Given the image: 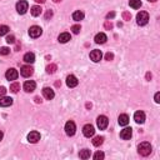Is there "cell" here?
Instances as JSON below:
<instances>
[{
    "label": "cell",
    "instance_id": "obj_6",
    "mask_svg": "<svg viewBox=\"0 0 160 160\" xmlns=\"http://www.w3.org/2000/svg\"><path fill=\"white\" fill-rule=\"evenodd\" d=\"M75 130H77V125H75L74 121L69 120L68 123L65 124V133L68 136H73L75 134Z\"/></svg>",
    "mask_w": 160,
    "mask_h": 160
},
{
    "label": "cell",
    "instance_id": "obj_39",
    "mask_svg": "<svg viewBox=\"0 0 160 160\" xmlns=\"http://www.w3.org/2000/svg\"><path fill=\"white\" fill-rule=\"evenodd\" d=\"M114 16H115V13H109V14L106 15V18L110 19V18H114Z\"/></svg>",
    "mask_w": 160,
    "mask_h": 160
},
{
    "label": "cell",
    "instance_id": "obj_10",
    "mask_svg": "<svg viewBox=\"0 0 160 160\" xmlns=\"http://www.w3.org/2000/svg\"><path fill=\"white\" fill-rule=\"evenodd\" d=\"M40 140V133L39 131H30L28 134V141L31 144H35Z\"/></svg>",
    "mask_w": 160,
    "mask_h": 160
},
{
    "label": "cell",
    "instance_id": "obj_9",
    "mask_svg": "<svg viewBox=\"0 0 160 160\" xmlns=\"http://www.w3.org/2000/svg\"><path fill=\"white\" fill-rule=\"evenodd\" d=\"M24 90L26 91V93H33L35 90V88H36V83L34 81V80H26V81L24 83Z\"/></svg>",
    "mask_w": 160,
    "mask_h": 160
},
{
    "label": "cell",
    "instance_id": "obj_32",
    "mask_svg": "<svg viewBox=\"0 0 160 160\" xmlns=\"http://www.w3.org/2000/svg\"><path fill=\"white\" fill-rule=\"evenodd\" d=\"M80 30H81L80 25H73V26H71V31H73L74 34H79Z\"/></svg>",
    "mask_w": 160,
    "mask_h": 160
},
{
    "label": "cell",
    "instance_id": "obj_19",
    "mask_svg": "<svg viewBox=\"0 0 160 160\" xmlns=\"http://www.w3.org/2000/svg\"><path fill=\"white\" fill-rule=\"evenodd\" d=\"M95 43L96 44H104L105 41L108 40V38H106V35L104 34V33H99V34H96L95 35Z\"/></svg>",
    "mask_w": 160,
    "mask_h": 160
},
{
    "label": "cell",
    "instance_id": "obj_37",
    "mask_svg": "<svg viewBox=\"0 0 160 160\" xmlns=\"http://www.w3.org/2000/svg\"><path fill=\"white\" fill-rule=\"evenodd\" d=\"M51 16H53V11L48 10V13H46V15H45V19H49V18H51Z\"/></svg>",
    "mask_w": 160,
    "mask_h": 160
},
{
    "label": "cell",
    "instance_id": "obj_20",
    "mask_svg": "<svg viewBox=\"0 0 160 160\" xmlns=\"http://www.w3.org/2000/svg\"><path fill=\"white\" fill-rule=\"evenodd\" d=\"M118 123H119V125H121V126H126L129 124V116L126 114L119 115V118H118Z\"/></svg>",
    "mask_w": 160,
    "mask_h": 160
},
{
    "label": "cell",
    "instance_id": "obj_33",
    "mask_svg": "<svg viewBox=\"0 0 160 160\" xmlns=\"http://www.w3.org/2000/svg\"><path fill=\"white\" fill-rule=\"evenodd\" d=\"M6 43H8V44H14V43H15L14 35H8V36H6Z\"/></svg>",
    "mask_w": 160,
    "mask_h": 160
},
{
    "label": "cell",
    "instance_id": "obj_26",
    "mask_svg": "<svg viewBox=\"0 0 160 160\" xmlns=\"http://www.w3.org/2000/svg\"><path fill=\"white\" fill-rule=\"evenodd\" d=\"M104 143V138L103 136H95L93 139V145L94 146H100Z\"/></svg>",
    "mask_w": 160,
    "mask_h": 160
},
{
    "label": "cell",
    "instance_id": "obj_43",
    "mask_svg": "<svg viewBox=\"0 0 160 160\" xmlns=\"http://www.w3.org/2000/svg\"><path fill=\"white\" fill-rule=\"evenodd\" d=\"M148 1H151V3H155V1H157V0H148Z\"/></svg>",
    "mask_w": 160,
    "mask_h": 160
},
{
    "label": "cell",
    "instance_id": "obj_2",
    "mask_svg": "<svg viewBox=\"0 0 160 160\" xmlns=\"http://www.w3.org/2000/svg\"><path fill=\"white\" fill-rule=\"evenodd\" d=\"M148 22H149V14L146 11H140L136 15V23H138V25L144 26V25L148 24Z\"/></svg>",
    "mask_w": 160,
    "mask_h": 160
},
{
    "label": "cell",
    "instance_id": "obj_38",
    "mask_svg": "<svg viewBox=\"0 0 160 160\" xmlns=\"http://www.w3.org/2000/svg\"><path fill=\"white\" fill-rule=\"evenodd\" d=\"M105 28H106V29H111V28H113V24L109 23V22H106V23H105Z\"/></svg>",
    "mask_w": 160,
    "mask_h": 160
},
{
    "label": "cell",
    "instance_id": "obj_5",
    "mask_svg": "<svg viewBox=\"0 0 160 160\" xmlns=\"http://www.w3.org/2000/svg\"><path fill=\"white\" fill-rule=\"evenodd\" d=\"M41 34H43V29L40 26H38V25H34V26H31L29 29V35L33 39H36V38H39Z\"/></svg>",
    "mask_w": 160,
    "mask_h": 160
},
{
    "label": "cell",
    "instance_id": "obj_16",
    "mask_svg": "<svg viewBox=\"0 0 160 160\" xmlns=\"http://www.w3.org/2000/svg\"><path fill=\"white\" fill-rule=\"evenodd\" d=\"M78 79L77 77H74V75H69L68 78H66V85H68L69 88H75L78 85Z\"/></svg>",
    "mask_w": 160,
    "mask_h": 160
},
{
    "label": "cell",
    "instance_id": "obj_18",
    "mask_svg": "<svg viewBox=\"0 0 160 160\" xmlns=\"http://www.w3.org/2000/svg\"><path fill=\"white\" fill-rule=\"evenodd\" d=\"M58 40H59V43L65 44V43H68L69 40H71V36H70L69 33H61V34L59 35V38H58Z\"/></svg>",
    "mask_w": 160,
    "mask_h": 160
},
{
    "label": "cell",
    "instance_id": "obj_8",
    "mask_svg": "<svg viewBox=\"0 0 160 160\" xmlns=\"http://www.w3.org/2000/svg\"><path fill=\"white\" fill-rule=\"evenodd\" d=\"M33 73H34V69H33L30 65H24V66H22V69H20V74H22V77H24V78L31 77Z\"/></svg>",
    "mask_w": 160,
    "mask_h": 160
},
{
    "label": "cell",
    "instance_id": "obj_12",
    "mask_svg": "<svg viewBox=\"0 0 160 160\" xmlns=\"http://www.w3.org/2000/svg\"><path fill=\"white\" fill-rule=\"evenodd\" d=\"M102 58H103V53L100 51V50H93V51L90 53V59L94 63H99L100 60H102Z\"/></svg>",
    "mask_w": 160,
    "mask_h": 160
},
{
    "label": "cell",
    "instance_id": "obj_11",
    "mask_svg": "<svg viewBox=\"0 0 160 160\" xmlns=\"http://www.w3.org/2000/svg\"><path fill=\"white\" fill-rule=\"evenodd\" d=\"M19 77V73H18V70L14 69V68H10V69H8L6 71V74H5V78L8 80H16Z\"/></svg>",
    "mask_w": 160,
    "mask_h": 160
},
{
    "label": "cell",
    "instance_id": "obj_41",
    "mask_svg": "<svg viewBox=\"0 0 160 160\" xmlns=\"http://www.w3.org/2000/svg\"><path fill=\"white\" fill-rule=\"evenodd\" d=\"M3 136H4V134H3V131H1V130H0V141L3 140Z\"/></svg>",
    "mask_w": 160,
    "mask_h": 160
},
{
    "label": "cell",
    "instance_id": "obj_36",
    "mask_svg": "<svg viewBox=\"0 0 160 160\" xmlns=\"http://www.w3.org/2000/svg\"><path fill=\"white\" fill-rule=\"evenodd\" d=\"M154 100H155V103H160V93H157L155 94V96H154Z\"/></svg>",
    "mask_w": 160,
    "mask_h": 160
},
{
    "label": "cell",
    "instance_id": "obj_4",
    "mask_svg": "<svg viewBox=\"0 0 160 160\" xmlns=\"http://www.w3.org/2000/svg\"><path fill=\"white\" fill-rule=\"evenodd\" d=\"M96 124H98V128L100 130H105L109 125V120L105 115H100V116H98V119H96Z\"/></svg>",
    "mask_w": 160,
    "mask_h": 160
},
{
    "label": "cell",
    "instance_id": "obj_1",
    "mask_svg": "<svg viewBox=\"0 0 160 160\" xmlns=\"http://www.w3.org/2000/svg\"><path fill=\"white\" fill-rule=\"evenodd\" d=\"M138 153L141 155V157H148L151 153V145L150 143L148 141H144V143H140L138 145Z\"/></svg>",
    "mask_w": 160,
    "mask_h": 160
},
{
    "label": "cell",
    "instance_id": "obj_42",
    "mask_svg": "<svg viewBox=\"0 0 160 160\" xmlns=\"http://www.w3.org/2000/svg\"><path fill=\"white\" fill-rule=\"evenodd\" d=\"M36 3H40V4H44L45 3V0H35Z\"/></svg>",
    "mask_w": 160,
    "mask_h": 160
},
{
    "label": "cell",
    "instance_id": "obj_25",
    "mask_svg": "<svg viewBox=\"0 0 160 160\" xmlns=\"http://www.w3.org/2000/svg\"><path fill=\"white\" fill-rule=\"evenodd\" d=\"M129 5H130V8H133V9H139V8L141 6V1L140 0H130Z\"/></svg>",
    "mask_w": 160,
    "mask_h": 160
},
{
    "label": "cell",
    "instance_id": "obj_29",
    "mask_svg": "<svg viewBox=\"0 0 160 160\" xmlns=\"http://www.w3.org/2000/svg\"><path fill=\"white\" fill-rule=\"evenodd\" d=\"M55 70H56V65L55 64H50L46 66V73L48 74H54L55 73Z\"/></svg>",
    "mask_w": 160,
    "mask_h": 160
},
{
    "label": "cell",
    "instance_id": "obj_44",
    "mask_svg": "<svg viewBox=\"0 0 160 160\" xmlns=\"http://www.w3.org/2000/svg\"><path fill=\"white\" fill-rule=\"evenodd\" d=\"M54 1H55V3H59V1H61V0H54Z\"/></svg>",
    "mask_w": 160,
    "mask_h": 160
},
{
    "label": "cell",
    "instance_id": "obj_31",
    "mask_svg": "<svg viewBox=\"0 0 160 160\" xmlns=\"http://www.w3.org/2000/svg\"><path fill=\"white\" fill-rule=\"evenodd\" d=\"M9 53H10V49L6 48V46H3V48H0V55H8Z\"/></svg>",
    "mask_w": 160,
    "mask_h": 160
},
{
    "label": "cell",
    "instance_id": "obj_24",
    "mask_svg": "<svg viewBox=\"0 0 160 160\" xmlns=\"http://www.w3.org/2000/svg\"><path fill=\"white\" fill-rule=\"evenodd\" d=\"M79 157H80V159H89L90 158V150H88V149L80 150Z\"/></svg>",
    "mask_w": 160,
    "mask_h": 160
},
{
    "label": "cell",
    "instance_id": "obj_17",
    "mask_svg": "<svg viewBox=\"0 0 160 160\" xmlns=\"http://www.w3.org/2000/svg\"><path fill=\"white\" fill-rule=\"evenodd\" d=\"M11 104H13L11 98H8V96H1V98H0V106L6 108V106H10Z\"/></svg>",
    "mask_w": 160,
    "mask_h": 160
},
{
    "label": "cell",
    "instance_id": "obj_23",
    "mask_svg": "<svg viewBox=\"0 0 160 160\" xmlns=\"http://www.w3.org/2000/svg\"><path fill=\"white\" fill-rule=\"evenodd\" d=\"M31 15L33 16H39L41 13H43V9H41V6L39 5H34V6H31Z\"/></svg>",
    "mask_w": 160,
    "mask_h": 160
},
{
    "label": "cell",
    "instance_id": "obj_22",
    "mask_svg": "<svg viewBox=\"0 0 160 160\" xmlns=\"http://www.w3.org/2000/svg\"><path fill=\"white\" fill-rule=\"evenodd\" d=\"M84 13L81 10H77V11H74L73 13V20H75V22H80V20H83L84 19Z\"/></svg>",
    "mask_w": 160,
    "mask_h": 160
},
{
    "label": "cell",
    "instance_id": "obj_14",
    "mask_svg": "<svg viewBox=\"0 0 160 160\" xmlns=\"http://www.w3.org/2000/svg\"><path fill=\"white\" fill-rule=\"evenodd\" d=\"M134 120H135L136 124H143L145 121V113L144 111H136L135 114H134Z\"/></svg>",
    "mask_w": 160,
    "mask_h": 160
},
{
    "label": "cell",
    "instance_id": "obj_28",
    "mask_svg": "<svg viewBox=\"0 0 160 160\" xmlns=\"http://www.w3.org/2000/svg\"><path fill=\"white\" fill-rule=\"evenodd\" d=\"M9 26H6V25H0V36L3 35H6L8 33H9Z\"/></svg>",
    "mask_w": 160,
    "mask_h": 160
},
{
    "label": "cell",
    "instance_id": "obj_35",
    "mask_svg": "<svg viewBox=\"0 0 160 160\" xmlns=\"http://www.w3.org/2000/svg\"><path fill=\"white\" fill-rule=\"evenodd\" d=\"M6 94V89L4 86H0V98H1V96H4Z\"/></svg>",
    "mask_w": 160,
    "mask_h": 160
},
{
    "label": "cell",
    "instance_id": "obj_15",
    "mask_svg": "<svg viewBox=\"0 0 160 160\" xmlns=\"http://www.w3.org/2000/svg\"><path fill=\"white\" fill-rule=\"evenodd\" d=\"M43 95H44V98L46 100H51V99H54V96H55V93H54L53 89H50V88H44Z\"/></svg>",
    "mask_w": 160,
    "mask_h": 160
},
{
    "label": "cell",
    "instance_id": "obj_34",
    "mask_svg": "<svg viewBox=\"0 0 160 160\" xmlns=\"http://www.w3.org/2000/svg\"><path fill=\"white\" fill-rule=\"evenodd\" d=\"M105 59L109 60V61L113 60V59H114V54H113V53H106V54H105Z\"/></svg>",
    "mask_w": 160,
    "mask_h": 160
},
{
    "label": "cell",
    "instance_id": "obj_7",
    "mask_svg": "<svg viewBox=\"0 0 160 160\" xmlns=\"http://www.w3.org/2000/svg\"><path fill=\"white\" fill-rule=\"evenodd\" d=\"M83 134H84V136H86V138L94 136V134H95L94 126H93L91 124H86V125L83 128Z\"/></svg>",
    "mask_w": 160,
    "mask_h": 160
},
{
    "label": "cell",
    "instance_id": "obj_3",
    "mask_svg": "<svg viewBox=\"0 0 160 160\" xmlns=\"http://www.w3.org/2000/svg\"><path fill=\"white\" fill-rule=\"evenodd\" d=\"M28 8H29V4H28V1H25V0H20V1L16 3V11H18L20 15H24L25 13L28 11Z\"/></svg>",
    "mask_w": 160,
    "mask_h": 160
},
{
    "label": "cell",
    "instance_id": "obj_30",
    "mask_svg": "<svg viewBox=\"0 0 160 160\" xmlns=\"http://www.w3.org/2000/svg\"><path fill=\"white\" fill-rule=\"evenodd\" d=\"M104 157H105V155H104L103 151H96V153L94 154V157H93V158H94V160H103V159H104Z\"/></svg>",
    "mask_w": 160,
    "mask_h": 160
},
{
    "label": "cell",
    "instance_id": "obj_13",
    "mask_svg": "<svg viewBox=\"0 0 160 160\" xmlns=\"http://www.w3.org/2000/svg\"><path fill=\"white\" fill-rule=\"evenodd\" d=\"M133 135V129L131 128H125L120 131V138L123 139V140H129L130 138Z\"/></svg>",
    "mask_w": 160,
    "mask_h": 160
},
{
    "label": "cell",
    "instance_id": "obj_40",
    "mask_svg": "<svg viewBox=\"0 0 160 160\" xmlns=\"http://www.w3.org/2000/svg\"><path fill=\"white\" fill-rule=\"evenodd\" d=\"M124 19H125V20H129V19H130V15L128 14V13H124Z\"/></svg>",
    "mask_w": 160,
    "mask_h": 160
},
{
    "label": "cell",
    "instance_id": "obj_21",
    "mask_svg": "<svg viewBox=\"0 0 160 160\" xmlns=\"http://www.w3.org/2000/svg\"><path fill=\"white\" fill-rule=\"evenodd\" d=\"M24 61L28 63V64H33V63L35 61V55L34 53H26L24 55Z\"/></svg>",
    "mask_w": 160,
    "mask_h": 160
},
{
    "label": "cell",
    "instance_id": "obj_27",
    "mask_svg": "<svg viewBox=\"0 0 160 160\" xmlns=\"http://www.w3.org/2000/svg\"><path fill=\"white\" fill-rule=\"evenodd\" d=\"M20 90V84L19 83H13L11 85H10V91L11 93H14V94H16Z\"/></svg>",
    "mask_w": 160,
    "mask_h": 160
}]
</instances>
